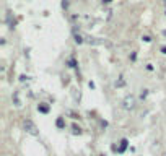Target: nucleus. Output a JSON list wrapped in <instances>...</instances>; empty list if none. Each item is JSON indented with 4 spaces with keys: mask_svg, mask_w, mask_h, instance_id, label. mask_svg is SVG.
<instances>
[{
    "mask_svg": "<svg viewBox=\"0 0 166 156\" xmlns=\"http://www.w3.org/2000/svg\"><path fill=\"white\" fill-rule=\"evenodd\" d=\"M135 96L134 94H127L124 98V101H122V107L125 109V111H132V109L135 107Z\"/></svg>",
    "mask_w": 166,
    "mask_h": 156,
    "instance_id": "nucleus-1",
    "label": "nucleus"
},
{
    "mask_svg": "<svg viewBox=\"0 0 166 156\" xmlns=\"http://www.w3.org/2000/svg\"><path fill=\"white\" fill-rule=\"evenodd\" d=\"M23 125H25V130H26L30 135H34V137H36V135L39 134V132H38V127L34 125V122H33V120L26 119V120H25V124H23Z\"/></svg>",
    "mask_w": 166,
    "mask_h": 156,
    "instance_id": "nucleus-2",
    "label": "nucleus"
},
{
    "mask_svg": "<svg viewBox=\"0 0 166 156\" xmlns=\"http://www.w3.org/2000/svg\"><path fill=\"white\" fill-rule=\"evenodd\" d=\"M85 39H87V42L91 44V46H99V44L104 42V41H101V39H96V38H85Z\"/></svg>",
    "mask_w": 166,
    "mask_h": 156,
    "instance_id": "nucleus-3",
    "label": "nucleus"
},
{
    "mask_svg": "<svg viewBox=\"0 0 166 156\" xmlns=\"http://www.w3.org/2000/svg\"><path fill=\"white\" fill-rule=\"evenodd\" d=\"M114 85H116V88H122V86H125V78L124 77H119Z\"/></svg>",
    "mask_w": 166,
    "mask_h": 156,
    "instance_id": "nucleus-4",
    "label": "nucleus"
},
{
    "mask_svg": "<svg viewBox=\"0 0 166 156\" xmlns=\"http://www.w3.org/2000/svg\"><path fill=\"white\" fill-rule=\"evenodd\" d=\"M75 41H77L78 44H82V42H83V38L80 36V34H75Z\"/></svg>",
    "mask_w": 166,
    "mask_h": 156,
    "instance_id": "nucleus-5",
    "label": "nucleus"
},
{
    "mask_svg": "<svg viewBox=\"0 0 166 156\" xmlns=\"http://www.w3.org/2000/svg\"><path fill=\"white\" fill-rule=\"evenodd\" d=\"M39 111H41V112H47L49 107H47V106H39Z\"/></svg>",
    "mask_w": 166,
    "mask_h": 156,
    "instance_id": "nucleus-6",
    "label": "nucleus"
},
{
    "mask_svg": "<svg viewBox=\"0 0 166 156\" xmlns=\"http://www.w3.org/2000/svg\"><path fill=\"white\" fill-rule=\"evenodd\" d=\"M125 146H127V142H125V140H122V145H121V150H119V151H124V150H125Z\"/></svg>",
    "mask_w": 166,
    "mask_h": 156,
    "instance_id": "nucleus-7",
    "label": "nucleus"
},
{
    "mask_svg": "<svg viewBox=\"0 0 166 156\" xmlns=\"http://www.w3.org/2000/svg\"><path fill=\"white\" fill-rule=\"evenodd\" d=\"M57 125H59V127H64V120L59 119V120H57Z\"/></svg>",
    "mask_w": 166,
    "mask_h": 156,
    "instance_id": "nucleus-8",
    "label": "nucleus"
},
{
    "mask_svg": "<svg viewBox=\"0 0 166 156\" xmlns=\"http://www.w3.org/2000/svg\"><path fill=\"white\" fill-rule=\"evenodd\" d=\"M140 98H142V99H144V98H147V90H144V91H142V94H140Z\"/></svg>",
    "mask_w": 166,
    "mask_h": 156,
    "instance_id": "nucleus-9",
    "label": "nucleus"
},
{
    "mask_svg": "<svg viewBox=\"0 0 166 156\" xmlns=\"http://www.w3.org/2000/svg\"><path fill=\"white\" fill-rule=\"evenodd\" d=\"M161 50H163V54H166V47H163Z\"/></svg>",
    "mask_w": 166,
    "mask_h": 156,
    "instance_id": "nucleus-10",
    "label": "nucleus"
},
{
    "mask_svg": "<svg viewBox=\"0 0 166 156\" xmlns=\"http://www.w3.org/2000/svg\"><path fill=\"white\" fill-rule=\"evenodd\" d=\"M104 2H106V3H107V2H111V0H104Z\"/></svg>",
    "mask_w": 166,
    "mask_h": 156,
    "instance_id": "nucleus-11",
    "label": "nucleus"
}]
</instances>
